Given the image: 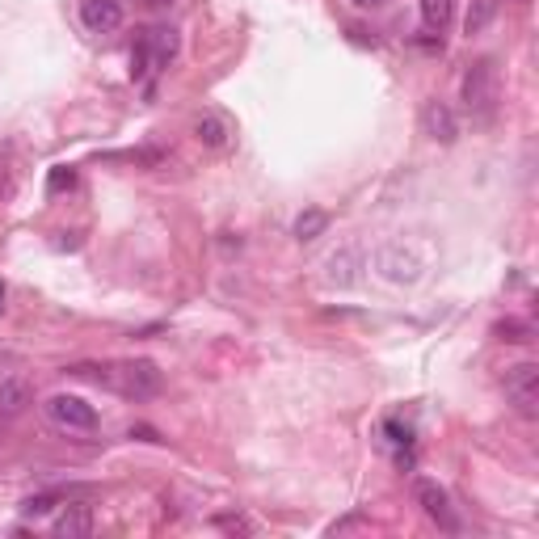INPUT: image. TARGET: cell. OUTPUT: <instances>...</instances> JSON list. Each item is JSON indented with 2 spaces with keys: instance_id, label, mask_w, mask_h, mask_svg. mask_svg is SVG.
<instances>
[{
  "instance_id": "7",
  "label": "cell",
  "mask_w": 539,
  "mask_h": 539,
  "mask_svg": "<svg viewBox=\"0 0 539 539\" xmlns=\"http://www.w3.org/2000/svg\"><path fill=\"white\" fill-rule=\"evenodd\" d=\"M81 26L89 34H110L123 26V4L118 0H81Z\"/></svg>"
},
{
  "instance_id": "27",
  "label": "cell",
  "mask_w": 539,
  "mask_h": 539,
  "mask_svg": "<svg viewBox=\"0 0 539 539\" xmlns=\"http://www.w3.org/2000/svg\"><path fill=\"white\" fill-rule=\"evenodd\" d=\"M0 304H4V283H0Z\"/></svg>"
},
{
  "instance_id": "15",
  "label": "cell",
  "mask_w": 539,
  "mask_h": 539,
  "mask_svg": "<svg viewBox=\"0 0 539 539\" xmlns=\"http://www.w3.org/2000/svg\"><path fill=\"white\" fill-rule=\"evenodd\" d=\"M498 337H501V342H514V346H526V342H535V329H531V320L506 317L498 325Z\"/></svg>"
},
{
  "instance_id": "25",
  "label": "cell",
  "mask_w": 539,
  "mask_h": 539,
  "mask_svg": "<svg viewBox=\"0 0 539 539\" xmlns=\"http://www.w3.org/2000/svg\"><path fill=\"white\" fill-rule=\"evenodd\" d=\"M148 9H165V4H173V0H143Z\"/></svg>"
},
{
  "instance_id": "20",
  "label": "cell",
  "mask_w": 539,
  "mask_h": 539,
  "mask_svg": "<svg viewBox=\"0 0 539 539\" xmlns=\"http://www.w3.org/2000/svg\"><path fill=\"white\" fill-rule=\"evenodd\" d=\"M384 434H387V443L413 447V426H409V422H401V417H387V422H384Z\"/></svg>"
},
{
  "instance_id": "23",
  "label": "cell",
  "mask_w": 539,
  "mask_h": 539,
  "mask_svg": "<svg viewBox=\"0 0 539 539\" xmlns=\"http://www.w3.org/2000/svg\"><path fill=\"white\" fill-rule=\"evenodd\" d=\"M215 526H220V531H240V535H249L253 531V523L245 518V514H215Z\"/></svg>"
},
{
  "instance_id": "2",
  "label": "cell",
  "mask_w": 539,
  "mask_h": 539,
  "mask_svg": "<svg viewBox=\"0 0 539 539\" xmlns=\"http://www.w3.org/2000/svg\"><path fill=\"white\" fill-rule=\"evenodd\" d=\"M375 270H379V278H387V283H396V287H409V283H417L422 278V270H426V262L417 257L404 240H387V245H379L375 249Z\"/></svg>"
},
{
  "instance_id": "19",
  "label": "cell",
  "mask_w": 539,
  "mask_h": 539,
  "mask_svg": "<svg viewBox=\"0 0 539 539\" xmlns=\"http://www.w3.org/2000/svg\"><path fill=\"white\" fill-rule=\"evenodd\" d=\"M59 498H64V493H39V498H26L22 501V514H26V518H42V514L56 510Z\"/></svg>"
},
{
  "instance_id": "11",
  "label": "cell",
  "mask_w": 539,
  "mask_h": 539,
  "mask_svg": "<svg viewBox=\"0 0 539 539\" xmlns=\"http://www.w3.org/2000/svg\"><path fill=\"white\" fill-rule=\"evenodd\" d=\"M56 535H59V539H84V535H93V510H89V506H68V510L56 518Z\"/></svg>"
},
{
  "instance_id": "10",
  "label": "cell",
  "mask_w": 539,
  "mask_h": 539,
  "mask_svg": "<svg viewBox=\"0 0 539 539\" xmlns=\"http://www.w3.org/2000/svg\"><path fill=\"white\" fill-rule=\"evenodd\" d=\"M325 270H329V283L333 287H354V283H359V270H362V253L359 249H337L329 257V262H325Z\"/></svg>"
},
{
  "instance_id": "9",
  "label": "cell",
  "mask_w": 539,
  "mask_h": 539,
  "mask_svg": "<svg viewBox=\"0 0 539 539\" xmlns=\"http://www.w3.org/2000/svg\"><path fill=\"white\" fill-rule=\"evenodd\" d=\"M139 39H143V47H148V56H152V68H156V72L169 68V59L178 56V47H181V39H178V30H173V26L143 30Z\"/></svg>"
},
{
  "instance_id": "26",
  "label": "cell",
  "mask_w": 539,
  "mask_h": 539,
  "mask_svg": "<svg viewBox=\"0 0 539 539\" xmlns=\"http://www.w3.org/2000/svg\"><path fill=\"white\" fill-rule=\"evenodd\" d=\"M359 9H375V4H384V0H354Z\"/></svg>"
},
{
  "instance_id": "3",
  "label": "cell",
  "mask_w": 539,
  "mask_h": 539,
  "mask_svg": "<svg viewBox=\"0 0 539 539\" xmlns=\"http://www.w3.org/2000/svg\"><path fill=\"white\" fill-rule=\"evenodd\" d=\"M459 93H464V106H468L472 114L493 110V106H498V68H493V59H476V64L464 72Z\"/></svg>"
},
{
  "instance_id": "4",
  "label": "cell",
  "mask_w": 539,
  "mask_h": 539,
  "mask_svg": "<svg viewBox=\"0 0 539 539\" xmlns=\"http://www.w3.org/2000/svg\"><path fill=\"white\" fill-rule=\"evenodd\" d=\"M501 387H506V401L523 417H539V362H514V367H506Z\"/></svg>"
},
{
  "instance_id": "8",
  "label": "cell",
  "mask_w": 539,
  "mask_h": 539,
  "mask_svg": "<svg viewBox=\"0 0 539 539\" xmlns=\"http://www.w3.org/2000/svg\"><path fill=\"white\" fill-rule=\"evenodd\" d=\"M422 131L430 139H439V143H456L459 123H456V114H451V106L447 101H426L422 106Z\"/></svg>"
},
{
  "instance_id": "18",
  "label": "cell",
  "mask_w": 539,
  "mask_h": 539,
  "mask_svg": "<svg viewBox=\"0 0 539 539\" xmlns=\"http://www.w3.org/2000/svg\"><path fill=\"white\" fill-rule=\"evenodd\" d=\"M76 186V169L72 165H56L51 173H47V194H64Z\"/></svg>"
},
{
  "instance_id": "13",
  "label": "cell",
  "mask_w": 539,
  "mask_h": 539,
  "mask_svg": "<svg viewBox=\"0 0 539 539\" xmlns=\"http://www.w3.org/2000/svg\"><path fill=\"white\" fill-rule=\"evenodd\" d=\"M34 401V392H30L26 379H0V417H17L26 413V404Z\"/></svg>"
},
{
  "instance_id": "5",
  "label": "cell",
  "mask_w": 539,
  "mask_h": 539,
  "mask_svg": "<svg viewBox=\"0 0 539 539\" xmlns=\"http://www.w3.org/2000/svg\"><path fill=\"white\" fill-rule=\"evenodd\" d=\"M47 417H51L59 430H81V434L97 430V409L84 401V396H68V392H59V396L47 401Z\"/></svg>"
},
{
  "instance_id": "6",
  "label": "cell",
  "mask_w": 539,
  "mask_h": 539,
  "mask_svg": "<svg viewBox=\"0 0 539 539\" xmlns=\"http://www.w3.org/2000/svg\"><path fill=\"white\" fill-rule=\"evenodd\" d=\"M413 498L434 523L443 526V531H459V518H456V510H451V498H447V489L439 481H430V476L413 481Z\"/></svg>"
},
{
  "instance_id": "14",
  "label": "cell",
  "mask_w": 539,
  "mask_h": 539,
  "mask_svg": "<svg viewBox=\"0 0 539 539\" xmlns=\"http://www.w3.org/2000/svg\"><path fill=\"white\" fill-rule=\"evenodd\" d=\"M451 13H456V0H422V22L430 30H447Z\"/></svg>"
},
{
  "instance_id": "16",
  "label": "cell",
  "mask_w": 539,
  "mask_h": 539,
  "mask_svg": "<svg viewBox=\"0 0 539 539\" xmlns=\"http://www.w3.org/2000/svg\"><path fill=\"white\" fill-rule=\"evenodd\" d=\"M325 228H329V215L312 207V211H304V215L295 220V240H317Z\"/></svg>"
},
{
  "instance_id": "12",
  "label": "cell",
  "mask_w": 539,
  "mask_h": 539,
  "mask_svg": "<svg viewBox=\"0 0 539 539\" xmlns=\"http://www.w3.org/2000/svg\"><path fill=\"white\" fill-rule=\"evenodd\" d=\"M194 135H198L203 148H228V143H232V126H228L223 114H203V118L194 123Z\"/></svg>"
},
{
  "instance_id": "21",
  "label": "cell",
  "mask_w": 539,
  "mask_h": 539,
  "mask_svg": "<svg viewBox=\"0 0 539 539\" xmlns=\"http://www.w3.org/2000/svg\"><path fill=\"white\" fill-rule=\"evenodd\" d=\"M148 72H156V68H152V56H148L143 39H139V42H135V51H131V81H143Z\"/></svg>"
},
{
  "instance_id": "24",
  "label": "cell",
  "mask_w": 539,
  "mask_h": 539,
  "mask_svg": "<svg viewBox=\"0 0 539 539\" xmlns=\"http://www.w3.org/2000/svg\"><path fill=\"white\" fill-rule=\"evenodd\" d=\"M131 439H143V443H161V434H156L152 426H135V430H131Z\"/></svg>"
},
{
  "instance_id": "1",
  "label": "cell",
  "mask_w": 539,
  "mask_h": 539,
  "mask_svg": "<svg viewBox=\"0 0 539 539\" xmlns=\"http://www.w3.org/2000/svg\"><path fill=\"white\" fill-rule=\"evenodd\" d=\"M72 375H81V379H93V384L110 387L126 401H148L161 392V371H156V362L148 359H118V362H81V367H72Z\"/></svg>"
},
{
  "instance_id": "17",
  "label": "cell",
  "mask_w": 539,
  "mask_h": 539,
  "mask_svg": "<svg viewBox=\"0 0 539 539\" xmlns=\"http://www.w3.org/2000/svg\"><path fill=\"white\" fill-rule=\"evenodd\" d=\"M498 17V0H472V9H468V22H464V30L468 34H481L489 22Z\"/></svg>"
},
{
  "instance_id": "22",
  "label": "cell",
  "mask_w": 539,
  "mask_h": 539,
  "mask_svg": "<svg viewBox=\"0 0 539 539\" xmlns=\"http://www.w3.org/2000/svg\"><path fill=\"white\" fill-rule=\"evenodd\" d=\"M106 161H131V165H152V169H156L161 161H165V156L152 152V148H139V152H110Z\"/></svg>"
}]
</instances>
